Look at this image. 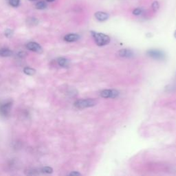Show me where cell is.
<instances>
[{
  "mask_svg": "<svg viewBox=\"0 0 176 176\" xmlns=\"http://www.w3.org/2000/svg\"><path fill=\"white\" fill-rule=\"evenodd\" d=\"M91 34L92 37L94 38L96 43L98 46H104L110 42V37L108 35L103 34V33L96 32L92 31Z\"/></svg>",
  "mask_w": 176,
  "mask_h": 176,
  "instance_id": "cell-1",
  "label": "cell"
},
{
  "mask_svg": "<svg viewBox=\"0 0 176 176\" xmlns=\"http://www.w3.org/2000/svg\"><path fill=\"white\" fill-rule=\"evenodd\" d=\"M96 104V102L94 99H92V98H86V99H80L76 100L74 103V105L76 108L82 110V109L93 107Z\"/></svg>",
  "mask_w": 176,
  "mask_h": 176,
  "instance_id": "cell-2",
  "label": "cell"
},
{
  "mask_svg": "<svg viewBox=\"0 0 176 176\" xmlns=\"http://www.w3.org/2000/svg\"><path fill=\"white\" fill-rule=\"evenodd\" d=\"M147 56L152 59H156V60H162L165 57V54L162 51L159 50H156V49H152L147 52Z\"/></svg>",
  "mask_w": 176,
  "mask_h": 176,
  "instance_id": "cell-3",
  "label": "cell"
},
{
  "mask_svg": "<svg viewBox=\"0 0 176 176\" xmlns=\"http://www.w3.org/2000/svg\"><path fill=\"white\" fill-rule=\"evenodd\" d=\"M119 95V92L116 90H105L100 93L101 97L105 98H115Z\"/></svg>",
  "mask_w": 176,
  "mask_h": 176,
  "instance_id": "cell-4",
  "label": "cell"
},
{
  "mask_svg": "<svg viewBox=\"0 0 176 176\" xmlns=\"http://www.w3.org/2000/svg\"><path fill=\"white\" fill-rule=\"evenodd\" d=\"M12 103L8 102L0 106V113L3 116H8L10 115V110H11Z\"/></svg>",
  "mask_w": 176,
  "mask_h": 176,
  "instance_id": "cell-5",
  "label": "cell"
},
{
  "mask_svg": "<svg viewBox=\"0 0 176 176\" xmlns=\"http://www.w3.org/2000/svg\"><path fill=\"white\" fill-rule=\"evenodd\" d=\"M26 48L31 51L35 52L37 53H41L43 52V49L39 44L34 42V41H31V42L28 43L26 44Z\"/></svg>",
  "mask_w": 176,
  "mask_h": 176,
  "instance_id": "cell-6",
  "label": "cell"
},
{
  "mask_svg": "<svg viewBox=\"0 0 176 176\" xmlns=\"http://www.w3.org/2000/svg\"><path fill=\"white\" fill-rule=\"evenodd\" d=\"M118 54L119 56L124 58H130L134 56L133 52L131 50H129V49H123V50H120L118 52Z\"/></svg>",
  "mask_w": 176,
  "mask_h": 176,
  "instance_id": "cell-7",
  "label": "cell"
},
{
  "mask_svg": "<svg viewBox=\"0 0 176 176\" xmlns=\"http://www.w3.org/2000/svg\"><path fill=\"white\" fill-rule=\"evenodd\" d=\"M94 16L96 17V19L101 22H105V21L107 20L109 18V15L107 13H106V12H101V11H98L96 12Z\"/></svg>",
  "mask_w": 176,
  "mask_h": 176,
  "instance_id": "cell-8",
  "label": "cell"
},
{
  "mask_svg": "<svg viewBox=\"0 0 176 176\" xmlns=\"http://www.w3.org/2000/svg\"><path fill=\"white\" fill-rule=\"evenodd\" d=\"M79 35L77 34H74V33H71V34H68L64 37V40L67 41V42H74L79 39Z\"/></svg>",
  "mask_w": 176,
  "mask_h": 176,
  "instance_id": "cell-9",
  "label": "cell"
},
{
  "mask_svg": "<svg viewBox=\"0 0 176 176\" xmlns=\"http://www.w3.org/2000/svg\"><path fill=\"white\" fill-rule=\"evenodd\" d=\"M12 54V52L8 48H2L0 49V56L3 57H8L10 56Z\"/></svg>",
  "mask_w": 176,
  "mask_h": 176,
  "instance_id": "cell-10",
  "label": "cell"
},
{
  "mask_svg": "<svg viewBox=\"0 0 176 176\" xmlns=\"http://www.w3.org/2000/svg\"><path fill=\"white\" fill-rule=\"evenodd\" d=\"M57 63L61 67H67L69 65V61L64 57H60L57 59Z\"/></svg>",
  "mask_w": 176,
  "mask_h": 176,
  "instance_id": "cell-11",
  "label": "cell"
},
{
  "mask_svg": "<svg viewBox=\"0 0 176 176\" xmlns=\"http://www.w3.org/2000/svg\"><path fill=\"white\" fill-rule=\"evenodd\" d=\"M47 4L45 2L43 1H40V2H38L37 4H35V7L37 9L39 10H43V9H46V8H47Z\"/></svg>",
  "mask_w": 176,
  "mask_h": 176,
  "instance_id": "cell-12",
  "label": "cell"
},
{
  "mask_svg": "<svg viewBox=\"0 0 176 176\" xmlns=\"http://www.w3.org/2000/svg\"><path fill=\"white\" fill-rule=\"evenodd\" d=\"M24 72L27 75H30V76H32L36 73V70L35 69H33L32 68H30V67H25L24 69Z\"/></svg>",
  "mask_w": 176,
  "mask_h": 176,
  "instance_id": "cell-13",
  "label": "cell"
},
{
  "mask_svg": "<svg viewBox=\"0 0 176 176\" xmlns=\"http://www.w3.org/2000/svg\"><path fill=\"white\" fill-rule=\"evenodd\" d=\"M27 23L31 25H35L38 24L39 20L35 17H30L27 19Z\"/></svg>",
  "mask_w": 176,
  "mask_h": 176,
  "instance_id": "cell-14",
  "label": "cell"
},
{
  "mask_svg": "<svg viewBox=\"0 0 176 176\" xmlns=\"http://www.w3.org/2000/svg\"><path fill=\"white\" fill-rule=\"evenodd\" d=\"M8 3L12 7L17 8L19 6L20 0H9Z\"/></svg>",
  "mask_w": 176,
  "mask_h": 176,
  "instance_id": "cell-15",
  "label": "cell"
},
{
  "mask_svg": "<svg viewBox=\"0 0 176 176\" xmlns=\"http://www.w3.org/2000/svg\"><path fill=\"white\" fill-rule=\"evenodd\" d=\"M41 172V170H37V169H30L27 170V172L25 173V174L27 175H38L39 174V173Z\"/></svg>",
  "mask_w": 176,
  "mask_h": 176,
  "instance_id": "cell-16",
  "label": "cell"
},
{
  "mask_svg": "<svg viewBox=\"0 0 176 176\" xmlns=\"http://www.w3.org/2000/svg\"><path fill=\"white\" fill-rule=\"evenodd\" d=\"M41 172L45 173H52L53 172V169L52 168L50 167H45L41 169Z\"/></svg>",
  "mask_w": 176,
  "mask_h": 176,
  "instance_id": "cell-17",
  "label": "cell"
},
{
  "mask_svg": "<svg viewBox=\"0 0 176 176\" xmlns=\"http://www.w3.org/2000/svg\"><path fill=\"white\" fill-rule=\"evenodd\" d=\"M151 7H152L153 10L155 12H156L157 10H158V9L160 8V4L157 2H153Z\"/></svg>",
  "mask_w": 176,
  "mask_h": 176,
  "instance_id": "cell-18",
  "label": "cell"
},
{
  "mask_svg": "<svg viewBox=\"0 0 176 176\" xmlns=\"http://www.w3.org/2000/svg\"><path fill=\"white\" fill-rule=\"evenodd\" d=\"M142 9L140 8H136L134 10L133 14L134 15H140L142 14Z\"/></svg>",
  "mask_w": 176,
  "mask_h": 176,
  "instance_id": "cell-19",
  "label": "cell"
},
{
  "mask_svg": "<svg viewBox=\"0 0 176 176\" xmlns=\"http://www.w3.org/2000/svg\"><path fill=\"white\" fill-rule=\"evenodd\" d=\"M12 30H10V29H8L6 30V32H5V35L7 37H11L12 35Z\"/></svg>",
  "mask_w": 176,
  "mask_h": 176,
  "instance_id": "cell-20",
  "label": "cell"
},
{
  "mask_svg": "<svg viewBox=\"0 0 176 176\" xmlns=\"http://www.w3.org/2000/svg\"><path fill=\"white\" fill-rule=\"evenodd\" d=\"M69 175H81V174L80 173H79V172H72V173H69Z\"/></svg>",
  "mask_w": 176,
  "mask_h": 176,
  "instance_id": "cell-21",
  "label": "cell"
},
{
  "mask_svg": "<svg viewBox=\"0 0 176 176\" xmlns=\"http://www.w3.org/2000/svg\"><path fill=\"white\" fill-rule=\"evenodd\" d=\"M54 1V0H46V2H53Z\"/></svg>",
  "mask_w": 176,
  "mask_h": 176,
  "instance_id": "cell-22",
  "label": "cell"
},
{
  "mask_svg": "<svg viewBox=\"0 0 176 176\" xmlns=\"http://www.w3.org/2000/svg\"><path fill=\"white\" fill-rule=\"evenodd\" d=\"M174 37H175V38L176 39V31H175V33H174Z\"/></svg>",
  "mask_w": 176,
  "mask_h": 176,
  "instance_id": "cell-23",
  "label": "cell"
},
{
  "mask_svg": "<svg viewBox=\"0 0 176 176\" xmlns=\"http://www.w3.org/2000/svg\"><path fill=\"white\" fill-rule=\"evenodd\" d=\"M30 1H36V0H30Z\"/></svg>",
  "mask_w": 176,
  "mask_h": 176,
  "instance_id": "cell-24",
  "label": "cell"
}]
</instances>
